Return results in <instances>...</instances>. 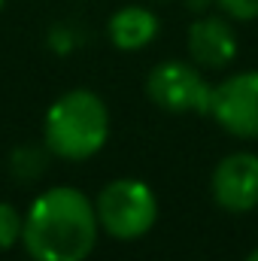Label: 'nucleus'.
Segmentation results:
<instances>
[{
    "instance_id": "4",
    "label": "nucleus",
    "mask_w": 258,
    "mask_h": 261,
    "mask_svg": "<svg viewBox=\"0 0 258 261\" xmlns=\"http://www.w3.org/2000/svg\"><path fill=\"white\" fill-rule=\"evenodd\" d=\"M146 94L155 107L167 113H197L210 116V82L186 61H164L149 70Z\"/></svg>"
},
{
    "instance_id": "5",
    "label": "nucleus",
    "mask_w": 258,
    "mask_h": 261,
    "mask_svg": "<svg viewBox=\"0 0 258 261\" xmlns=\"http://www.w3.org/2000/svg\"><path fill=\"white\" fill-rule=\"evenodd\" d=\"M210 116L234 137L258 140V70L234 73L213 88Z\"/></svg>"
},
{
    "instance_id": "2",
    "label": "nucleus",
    "mask_w": 258,
    "mask_h": 261,
    "mask_svg": "<svg viewBox=\"0 0 258 261\" xmlns=\"http://www.w3.org/2000/svg\"><path fill=\"white\" fill-rule=\"evenodd\" d=\"M107 137H110L107 103L88 88L61 94L49 107L43 122V143L49 155H58L64 161H85L97 155Z\"/></svg>"
},
{
    "instance_id": "8",
    "label": "nucleus",
    "mask_w": 258,
    "mask_h": 261,
    "mask_svg": "<svg viewBox=\"0 0 258 261\" xmlns=\"http://www.w3.org/2000/svg\"><path fill=\"white\" fill-rule=\"evenodd\" d=\"M107 34H110L113 46L122 49V52L143 49L158 34V15L152 9H146V6H122L107 21Z\"/></svg>"
},
{
    "instance_id": "6",
    "label": "nucleus",
    "mask_w": 258,
    "mask_h": 261,
    "mask_svg": "<svg viewBox=\"0 0 258 261\" xmlns=\"http://www.w3.org/2000/svg\"><path fill=\"white\" fill-rule=\"evenodd\" d=\"M213 200L225 213H249L258 206V155L234 152L225 155L210 179Z\"/></svg>"
},
{
    "instance_id": "1",
    "label": "nucleus",
    "mask_w": 258,
    "mask_h": 261,
    "mask_svg": "<svg viewBox=\"0 0 258 261\" xmlns=\"http://www.w3.org/2000/svg\"><path fill=\"white\" fill-rule=\"evenodd\" d=\"M97 231L94 203L79 189L55 186L31 203L21 243L34 261H85L97 243Z\"/></svg>"
},
{
    "instance_id": "7",
    "label": "nucleus",
    "mask_w": 258,
    "mask_h": 261,
    "mask_svg": "<svg viewBox=\"0 0 258 261\" xmlns=\"http://www.w3.org/2000/svg\"><path fill=\"white\" fill-rule=\"evenodd\" d=\"M189 55L194 64L219 70L228 67L237 55V37L225 18L203 15L189 28Z\"/></svg>"
},
{
    "instance_id": "12",
    "label": "nucleus",
    "mask_w": 258,
    "mask_h": 261,
    "mask_svg": "<svg viewBox=\"0 0 258 261\" xmlns=\"http://www.w3.org/2000/svg\"><path fill=\"white\" fill-rule=\"evenodd\" d=\"M246 261H258V249H252V252L246 255Z\"/></svg>"
},
{
    "instance_id": "9",
    "label": "nucleus",
    "mask_w": 258,
    "mask_h": 261,
    "mask_svg": "<svg viewBox=\"0 0 258 261\" xmlns=\"http://www.w3.org/2000/svg\"><path fill=\"white\" fill-rule=\"evenodd\" d=\"M46 152H49V149H37V146H24V149L12 152V170H15V176H18L21 182H28V179H34L37 173H43V167H46Z\"/></svg>"
},
{
    "instance_id": "13",
    "label": "nucleus",
    "mask_w": 258,
    "mask_h": 261,
    "mask_svg": "<svg viewBox=\"0 0 258 261\" xmlns=\"http://www.w3.org/2000/svg\"><path fill=\"white\" fill-rule=\"evenodd\" d=\"M3 3H6V0H0V9H3Z\"/></svg>"
},
{
    "instance_id": "11",
    "label": "nucleus",
    "mask_w": 258,
    "mask_h": 261,
    "mask_svg": "<svg viewBox=\"0 0 258 261\" xmlns=\"http://www.w3.org/2000/svg\"><path fill=\"white\" fill-rule=\"evenodd\" d=\"M216 3L225 9V15H231L237 21H252V18H258V0H216Z\"/></svg>"
},
{
    "instance_id": "10",
    "label": "nucleus",
    "mask_w": 258,
    "mask_h": 261,
    "mask_svg": "<svg viewBox=\"0 0 258 261\" xmlns=\"http://www.w3.org/2000/svg\"><path fill=\"white\" fill-rule=\"evenodd\" d=\"M21 228H24V219L18 216V210L0 200V252L15 246V240H21Z\"/></svg>"
},
{
    "instance_id": "3",
    "label": "nucleus",
    "mask_w": 258,
    "mask_h": 261,
    "mask_svg": "<svg viewBox=\"0 0 258 261\" xmlns=\"http://www.w3.org/2000/svg\"><path fill=\"white\" fill-rule=\"evenodd\" d=\"M97 225L116 240H137L152 231L158 219L155 192L140 179H116L100 189L94 200Z\"/></svg>"
}]
</instances>
